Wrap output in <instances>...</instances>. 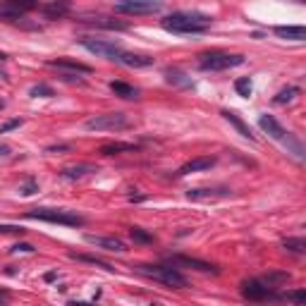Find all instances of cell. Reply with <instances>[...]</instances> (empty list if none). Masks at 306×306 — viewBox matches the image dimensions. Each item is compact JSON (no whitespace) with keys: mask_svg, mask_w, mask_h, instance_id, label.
<instances>
[{"mask_svg":"<svg viewBox=\"0 0 306 306\" xmlns=\"http://www.w3.org/2000/svg\"><path fill=\"white\" fill-rule=\"evenodd\" d=\"M294 96H299V86H287V89H282L273 98V103H278V106H282V103H289V100L294 98Z\"/></svg>","mask_w":306,"mask_h":306,"instance_id":"f546056e","label":"cell"},{"mask_svg":"<svg viewBox=\"0 0 306 306\" xmlns=\"http://www.w3.org/2000/svg\"><path fill=\"white\" fill-rule=\"evenodd\" d=\"M211 22L213 19L208 17V15H201V12H172L168 17L161 19V27L165 31H170V34H206L208 29H211Z\"/></svg>","mask_w":306,"mask_h":306,"instance_id":"6da1fadb","label":"cell"},{"mask_svg":"<svg viewBox=\"0 0 306 306\" xmlns=\"http://www.w3.org/2000/svg\"><path fill=\"white\" fill-rule=\"evenodd\" d=\"M84 127L89 132H122V129H129L132 122L125 113H100V115L89 117Z\"/></svg>","mask_w":306,"mask_h":306,"instance_id":"8992f818","label":"cell"},{"mask_svg":"<svg viewBox=\"0 0 306 306\" xmlns=\"http://www.w3.org/2000/svg\"><path fill=\"white\" fill-rule=\"evenodd\" d=\"M220 196H230V189H225V187H196V189L187 191L189 201H208V198H220Z\"/></svg>","mask_w":306,"mask_h":306,"instance_id":"2e32d148","label":"cell"},{"mask_svg":"<svg viewBox=\"0 0 306 306\" xmlns=\"http://www.w3.org/2000/svg\"><path fill=\"white\" fill-rule=\"evenodd\" d=\"M220 115L225 117L227 122H230V125H232L234 129H237V132H239V134L244 136V139H249V141H256V136H253V132H251V127L246 125V122H244V120H242L239 115H237L234 110H223Z\"/></svg>","mask_w":306,"mask_h":306,"instance_id":"ac0fdd59","label":"cell"},{"mask_svg":"<svg viewBox=\"0 0 306 306\" xmlns=\"http://www.w3.org/2000/svg\"><path fill=\"white\" fill-rule=\"evenodd\" d=\"M81 24H89V27H98V29H120V31H125L127 27V22H120V19H113V17H106V15H84V17H79Z\"/></svg>","mask_w":306,"mask_h":306,"instance_id":"4fadbf2b","label":"cell"},{"mask_svg":"<svg viewBox=\"0 0 306 306\" xmlns=\"http://www.w3.org/2000/svg\"><path fill=\"white\" fill-rule=\"evenodd\" d=\"M70 259H74V261H81V263H91V266H98V268L108 270V273H113V266L110 263H106L103 259H96V256H86V253H70Z\"/></svg>","mask_w":306,"mask_h":306,"instance_id":"d4e9b609","label":"cell"},{"mask_svg":"<svg viewBox=\"0 0 306 306\" xmlns=\"http://www.w3.org/2000/svg\"><path fill=\"white\" fill-rule=\"evenodd\" d=\"M263 282L268 285V287H273V289H278V287H282V285H287L289 280H292V275L289 273H280V270H273V273H268V275H263Z\"/></svg>","mask_w":306,"mask_h":306,"instance_id":"603a6c76","label":"cell"},{"mask_svg":"<svg viewBox=\"0 0 306 306\" xmlns=\"http://www.w3.org/2000/svg\"><path fill=\"white\" fill-rule=\"evenodd\" d=\"M129 234H132V239L139 244H153L156 242V237H153L151 232H146V230H141V227H132L129 230Z\"/></svg>","mask_w":306,"mask_h":306,"instance_id":"4dcf8cb0","label":"cell"},{"mask_svg":"<svg viewBox=\"0 0 306 306\" xmlns=\"http://www.w3.org/2000/svg\"><path fill=\"white\" fill-rule=\"evenodd\" d=\"M244 65V55L239 53H223V50H211V53L198 55V70L201 72H225L232 67Z\"/></svg>","mask_w":306,"mask_h":306,"instance_id":"5b68a950","label":"cell"},{"mask_svg":"<svg viewBox=\"0 0 306 306\" xmlns=\"http://www.w3.org/2000/svg\"><path fill=\"white\" fill-rule=\"evenodd\" d=\"M110 91H113L115 96H120V98H125V100L141 98V91L136 89V86H132V84H127V81H110Z\"/></svg>","mask_w":306,"mask_h":306,"instance_id":"d6986e66","label":"cell"},{"mask_svg":"<svg viewBox=\"0 0 306 306\" xmlns=\"http://www.w3.org/2000/svg\"><path fill=\"white\" fill-rule=\"evenodd\" d=\"M259 127H261V129L270 136V139H275V141H280V144L287 146V148L294 153V156H297L299 161H304V146H301V141H299V139H294V136H292V132H287V129L280 125V122L273 115H261V117H259Z\"/></svg>","mask_w":306,"mask_h":306,"instance_id":"277c9868","label":"cell"},{"mask_svg":"<svg viewBox=\"0 0 306 306\" xmlns=\"http://www.w3.org/2000/svg\"><path fill=\"white\" fill-rule=\"evenodd\" d=\"M3 108H5V100H3V98H0V110H3Z\"/></svg>","mask_w":306,"mask_h":306,"instance_id":"60d3db41","label":"cell"},{"mask_svg":"<svg viewBox=\"0 0 306 306\" xmlns=\"http://www.w3.org/2000/svg\"><path fill=\"white\" fill-rule=\"evenodd\" d=\"M98 172V165H91V163H77V165H70V168H63L60 170V177L67 182L81 180V177H89V175H96Z\"/></svg>","mask_w":306,"mask_h":306,"instance_id":"5bb4252c","label":"cell"},{"mask_svg":"<svg viewBox=\"0 0 306 306\" xmlns=\"http://www.w3.org/2000/svg\"><path fill=\"white\" fill-rule=\"evenodd\" d=\"M282 246L292 253H306V242L304 237H287V239H282Z\"/></svg>","mask_w":306,"mask_h":306,"instance_id":"4316f807","label":"cell"},{"mask_svg":"<svg viewBox=\"0 0 306 306\" xmlns=\"http://www.w3.org/2000/svg\"><path fill=\"white\" fill-rule=\"evenodd\" d=\"M8 292H5V289H0V304H5V301H8Z\"/></svg>","mask_w":306,"mask_h":306,"instance_id":"74e56055","label":"cell"},{"mask_svg":"<svg viewBox=\"0 0 306 306\" xmlns=\"http://www.w3.org/2000/svg\"><path fill=\"white\" fill-rule=\"evenodd\" d=\"M5 60H8V55H5L3 50H0V63H5Z\"/></svg>","mask_w":306,"mask_h":306,"instance_id":"ab89813d","label":"cell"},{"mask_svg":"<svg viewBox=\"0 0 306 306\" xmlns=\"http://www.w3.org/2000/svg\"><path fill=\"white\" fill-rule=\"evenodd\" d=\"M29 96H34V98H53L55 91H53V86H48V84H34V86L29 89Z\"/></svg>","mask_w":306,"mask_h":306,"instance_id":"f1b7e54d","label":"cell"},{"mask_svg":"<svg viewBox=\"0 0 306 306\" xmlns=\"http://www.w3.org/2000/svg\"><path fill=\"white\" fill-rule=\"evenodd\" d=\"M55 280V273H45V282H53Z\"/></svg>","mask_w":306,"mask_h":306,"instance_id":"f35d334b","label":"cell"},{"mask_svg":"<svg viewBox=\"0 0 306 306\" xmlns=\"http://www.w3.org/2000/svg\"><path fill=\"white\" fill-rule=\"evenodd\" d=\"M165 81L168 84H175V86H184V89L194 86V81L182 72V70H165Z\"/></svg>","mask_w":306,"mask_h":306,"instance_id":"7402d4cb","label":"cell"},{"mask_svg":"<svg viewBox=\"0 0 306 306\" xmlns=\"http://www.w3.org/2000/svg\"><path fill=\"white\" fill-rule=\"evenodd\" d=\"M242 297L249 299V301H280L282 292H275L273 287H268L261 278H253L242 282Z\"/></svg>","mask_w":306,"mask_h":306,"instance_id":"52a82bcc","label":"cell"},{"mask_svg":"<svg viewBox=\"0 0 306 306\" xmlns=\"http://www.w3.org/2000/svg\"><path fill=\"white\" fill-rule=\"evenodd\" d=\"M10 251L12 253H34L36 251V249H34V244H29V242H19V244H15V246H12V249H10Z\"/></svg>","mask_w":306,"mask_h":306,"instance_id":"e575fe53","label":"cell"},{"mask_svg":"<svg viewBox=\"0 0 306 306\" xmlns=\"http://www.w3.org/2000/svg\"><path fill=\"white\" fill-rule=\"evenodd\" d=\"M136 270L146 275V278H153L163 282L165 287H172V289H184L189 282L187 278L180 273V268H175L170 263H156V266H148V263H141V266H136Z\"/></svg>","mask_w":306,"mask_h":306,"instance_id":"7a4b0ae2","label":"cell"},{"mask_svg":"<svg viewBox=\"0 0 306 306\" xmlns=\"http://www.w3.org/2000/svg\"><path fill=\"white\" fill-rule=\"evenodd\" d=\"M67 10H70V0H55L50 5H45V15L48 17H63V15H67Z\"/></svg>","mask_w":306,"mask_h":306,"instance_id":"484cf974","label":"cell"},{"mask_svg":"<svg viewBox=\"0 0 306 306\" xmlns=\"http://www.w3.org/2000/svg\"><path fill=\"white\" fill-rule=\"evenodd\" d=\"M113 63L125 65V67H134V70H141V67H151L153 58L151 55H141V53H129V50H120V53L113 58Z\"/></svg>","mask_w":306,"mask_h":306,"instance_id":"7c38bea8","label":"cell"},{"mask_svg":"<svg viewBox=\"0 0 306 306\" xmlns=\"http://www.w3.org/2000/svg\"><path fill=\"white\" fill-rule=\"evenodd\" d=\"M84 239L91 244V246H98V249H106V251H117L125 253L127 244L120 239V237H100V234H84Z\"/></svg>","mask_w":306,"mask_h":306,"instance_id":"8fae6325","label":"cell"},{"mask_svg":"<svg viewBox=\"0 0 306 306\" xmlns=\"http://www.w3.org/2000/svg\"><path fill=\"white\" fill-rule=\"evenodd\" d=\"M24 125V120L22 117H15V120H8L5 125H0V134H8V132H12V129H17V127Z\"/></svg>","mask_w":306,"mask_h":306,"instance_id":"836d02e7","label":"cell"},{"mask_svg":"<svg viewBox=\"0 0 306 306\" xmlns=\"http://www.w3.org/2000/svg\"><path fill=\"white\" fill-rule=\"evenodd\" d=\"M27 220H43V223H53V225H65V227H81L84 218L74 211L67 208H31L24 213Z\"/></svg>","mask_w":306,"mask_h":306,"instance_id":"3957f363","label":"cell"},{"mask_svg":"<svg viewBox=\"0 0 306 306\" xmlns=\"http://www.w3.org/2000/svg\"><path fill=\"white\" fill-rule=\"evenodd\" d=\"M36 191H38V182L34 180V177H29V180L19 187V194H22V196H34Z\"/></svg>","mask_w":306,"mask_h":306,"instance_id":"1f68e13d","label":"cell"},{"mask_svg":"<svg viewBox=\"0 0 306 306\" xmlns=\"http://www.w3.org/2000/svg\"><path fill=\"white\" fill-rule=\"evenodd\" d=\"M161 5L163 0H125L115 5V12L117 15H153L161 10Z\"/></svg>","mask_w":306,"mask_h":306,"instance_id":"9c48e42d","label":"cell"},{"mask_svg":"<svg viewBox=\"0 0 306 306\" xmlns=\"http://www.w3.org/2000/svg\"><path fill=\"white\" fill-rule=\"evenodd\" d=\"M216 163H218V158H213V156H201V158H194V161L184 163L180 170H177V175L184 177V175H191V172H206V170H211Z\"/></svg>","mask_w":306,"mask_h":306,"instance_id":"9a60e30c","label":"cell"},{"mask_svg":"<svg viewBox=\"0 0 306 306\" xmlns=\"http://www.w3.org/2000/svg\"><path fill=\"white\" fill-rule=\"evenodd\" d=\"M27 230L22 225H0V234H24Z\"/></svg>","mask_w":306,"mask_h":306,"instance_id":"d590c367","label":"cell"},{"mask_svg":"<svg viewBox=\"0 0 306 306\" xmlns=\"http://www.w3.org/2000/svg\"><path fill=\"white\" fill-rule=\"evenodd\" d=\"M48 67H55V70H63V72H72V74H91V67L84 63H77V60H70V58H58V60H48Z\"/></svg>","mask_w":306,"mask_h":306,"instance_id":"e0dca14e","label":"cell"},{"mask_svg":"<svg viewBox=\"0 0 306 306\" xmlns=\"http://www.w3.org/2000/svg\"><path fill=\"white\" fill-rule=\"evenodd\" d=\"M282 299L294 301V304H304V301H306V292H304V289H297V292H282Z\"/></svg>","mask_w":306,"mask_h":306,"instance_id":"d6a6232c","label":"cell"},{"mask_svg":"<svg viewBox=\"0 0 306 306\" xmlns=\"http://www.w3.org/2000/svg\"><path fill=\"white\" fill-rule=\"evenodd\" d=\"M234 91L242 96V98H249L253 93V84H251V79L249 77H239V79L234 81Z\"/></svg>","mask_w":306,"mask_h":306,"instance_id":"83f0119b","label":"cell"},{"mask_svg":"<svg viewBox=\"0 0 306 306\" xmlns=\"http://www.w3.org/2000/svg\"><path fill=\"white\" fill-rule=\"evenodd\" d=\"M41 3L38 0H5V8L8 10H15V12H29V10H36Z\"/></svg>","mask_w":306,"mask_h":306,"instance_id":"cb8c5ba5","label":"cell"},{"mask_svg":"<svg viewBox=\"0 0 306 306\" xmlns=\"http://www.w3.org/2000/svg\"><path fill=\"white\" fill-rule=\"evenodd\" d=\"M10 153H12V148H10V146H0V158H8Z\"/></svg>","mask_w":306,"mask_h":306,"instance_id":"8d00e7d4","label":"cell"},{"mask_svg":"<svg viewBox=\"0 0 306 306\" xmlns=\"http://www.w3.org/2000/svg\"><path fill=\"white\" fill-rule=\"evenodd\" d=\"M165 263H170L175 268H189V270H198V273H218V268L213 263L201 261V259H191V256H184V253H170Z\"/></svg>","mask_w":306,"mask_h":306,"instance_id":"30bf717a","label":"cell"},{"mask_svg":"<svg viewBox=\"0 0 306 306\" xmlns=\"http://www.w3.org/2000/svg\"><path fill=\"white\" fill-rule=\"evenodd\" d=\"M139 146L136 144H122V141H115V144H103L98 148V153L100 156H117V153H132V151H136Z\"/></svg>","mask_w":306,"mask_h":306,"instance_id":"44dd1931","label":"cell"},{"mask_svg":"<svg viewBox=\"0 0 306 306\" xmlns=\"http://www.w3.org/2000/svg\"><path fill=\"white\" fill-rule=\"evenodd\" d=\"M79 45H81V48H86L89 53L106 58V60H113V58L122 50V45L115 43V41H108V38H96V36H81Z\"/></svg>","mask_w":306,"mask_h":306,"instance_id":"ba28073f","label":"cell"},{"mask_svg":"<svg viewBox=\"0 0 306 306\" xmlns=\"http://www.w3.org/2000/svg\"><path fill=\"white\" fill-rule=\"evenodd\" d=\"M273 34L278 38H285V41H304L306 29L301 27V24H297V27H275Z\"/></svg>","mask_w":306,"mask_h":306,"instance_id":"ffe728a7","label":"cell"}]
</instances>
